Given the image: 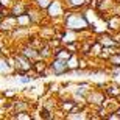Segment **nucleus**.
<instances>
[{
	"instance_id": "obj_1",
	"label": "nucleus",
	"mask_w": 120,
	"mask_h": 120,
	"mask_svg": "<svg viewBox=\"0 0 120 120\" xmlns=\"http://www.w3.org/2000/svg\"><path fill=\"white\" fill-rule=\"evenodd\" d=\"M64 25L67 30H73V31H83L86 28H89V22L84 17V14H78V13H67L66 19H64Z\"/></svg>"
},
{
	"instance_id": "obj_2",
	"label": "nucleus",
	"mask_w": 120,
	"mask_h": 120,
	"mask_svg": "<svg viewBox=\"0 0 120 120\" xmlns=\"http://www.w3.org/2000/svg\"><path fill=\"white\" fill-rule=\"evenodd\" d=\"M14 59H16V67L19 69V72L20 73H23V72L30 70V69H33V62H31L30 58H27L25 55H16L14 56Z\"/></svg>"
},
{
	"instance_id": "obj_3",
	"label": "nucleus",
	"mask_w": 120,
	"mask_h": 120,
	"mask_svg": "<svg viewBox=\"0 0 120 120\" xmlns=\"http://www.w3.org/2000/svg\"><path fill=\"white\" fill-rule=\"evenodd\" d=\"M50 67H52L53 73H56V75H62V73H66L69 70L67 61L66 59H61V58H55V61L50 64Z\"/></svg>"
},
{
	"instance_id": "obj_4",
	"label": "nucleus",
	"mask_w": 120,
	"mask_h": 120,
	"mask_svg": "<svg viewBox=\"0 0 120 120\" xmlns=\"http://www.w3.org/2000/svg\"><path fill=\"white\" fill-rule=\"evenodd\" d=\"M47 11H49L50 17H59L64 14V8H62V3L59 0H55V2H50V5L47 6Z\"/></svg>"
},
{
	"instance_id": "obj_5",
	"label": "nucleus",
	"mask_w": 120,
	"mask_h": 120,
	"mask_svg": "<svg viewBox=\"0 0 120 120\" xmlns=\"http://www.w3.org/2000/svg\"><path fill=\"white\" fill-rule=\"evenodd\" d=\"M17 27V20H16V16H9V14H6L2 20H0V30H5V31H9L13 30V28Z\"/></svg>"
},
{
	"instance_id": "obj_6",
	"label": "nucleus",
	"mask_w": 120,
	"mask_h": 120,
	"mask_svg": "<svg viewBox=\"0 0 120 120\" xmlns=\"http://www.w3.org/2000/svg\"><path fill=\"white\" fill-rule=\"evenodd\" d=\"M98 42L103 45V47H119V42L117 41H112L111 36H108V34H101L100 38H98Z\"/></svg>"
},
{
	"instance_id": "obj_7",
	"label": "nucleus",
	"mask_w": 120,
	"mask_h": 120,
	"mask_svg": "<svg viewBox=\"0 0 120 120\" xmlns=\"http://www.w3.org/2000/svg\"><path fill=\"white\" fill-rule=\"evenodd\" d=\"M16 20H17L19 27H27V25L31 23V19L28 16V13H22V14H19V16H16Z\"/></svg>"
},
{
	"instance_id": "obj_8",
	"label": "nucleus",
	"mask_w": 120,
	"mask_h": 120,
	"mask_svg": "<svg viewBox=\"0 0 120 120\" xmlns=\"http://www.w3.org/2000/svg\"><path fill=\"white\" fill-rule=\"evenodd\" d=\"M89 101L95 103V105H103V103H105V95L100 94V92H92L89 95Z\"/></svg>"
},
{
	"instance_id": "obj_9",
	"label": "nucleus",
	"mask_w": 120,
	"mask_h": 120,
	"mask_svg": "<svg viewBox=\"0 0 120 120\" xmlns=\"http://www.w3.org/2000/svg\"><path fill=\"white\" fill-rule=\"evenodd\" d=\"M76 33L78 31H73V30H67L66 34H62V42H75L76 39H78V36H76Z\"/></svg>"
},
{
	"instance_id": "obj_10",
	"label": "nucleus",
	"mask_w": 120,
	"mask_h": 120,
	"mask_svg": "<svg viewBox=\"0 0 120 120\" xmlns=\"http://www.w3.org/2000/svg\"><path fill=\"white\" fill-rule=\"evenodd\" d=\"M22 55H25L27 58H30V59H34V58H39V52H36L33 47H25V49L22 50Z\"/></svg>"
},
{
	"instance_id": "obj_11",
	"label": "nucleus",
	"mask_w": 120,
	"mask_h": 120,
	"mask_svg": "<svg viewBox=\"0 0 120 120\" xmlns=\"http://www.w3.org/2000/svg\"><path fill=\"white\" fill-rule=\"evenodd\" d=\"M67 66H69V70H76L80 67V61L76 59V56L72 53V56L67 59Z\"/></svg>"
},
{
	"instance_id": "obj_12",
	"label": "nucleus",
	"mask_w": 120,
	"mask_h": 120,
	"mask_svg": "<svg viewBox=\"0 0 120 120\" xmlns=\"http://www.w3.org/2000/svg\"><path fill=\"white\" fill-rule=\"evenodd\" d=\"M55 56H56V58H61V59H66V61H67V59L72 56V52H70V50H67V49L66 50H64V49H59L58 53H55Z\"/></svg>"
},
{
	"instance_id": "obj_13",
	"label": "nucleus",
	"mask_w": 120,
	"mask_h": 120,
	"mask_svg": "<svg viewBox=\"0 0 120 120\" xmlns=\"http://www.w3.org/2000/svg\"><path fill=\"white\" fill-rule=\"evenodd\" d=\"M8 72H11V64L6 59L0 58V73H8Z\"/></svg>"
},
{
	"instance_id": "obj_14",
	"label": "nucleus",
	"mask_w": 120,
	"mask_h": 120,
	"mask_svg": "<svg viewBox=\"0 0 120 120\" xmlns=\"http://www.w3.org/2000/svg\"><path fill=\"white\" fill-rule=\"evenodd\" d=\"M67 5H70L73 8H81V6H84L87 3V0H66Z\"/></svg>"
},
{
	"instance_id": "obj_15",
	"label": "nucleus",
	"mask_w": 120,
	"mask_h": 120,
	"mask_svg": "<svg viewBox=\"0 0 120 120\" xmlns=\"http://www.w3.org/2000/svg\"><path fill=\"white\" fill-rule=\"evenodd\" d=\"M108 25H109V28H112V30H119L120 28V17H116V16H114V17L108 22Z\"/></svg>"
},
{
	"instance_id": "obj_16",
	"label": "nucleus",
	"mask_w": 120,
	"mask_h": 120,
	"mask_svg": "<svg viewBox=\"0 0 120 120\" xmlns=\"http://www.w3.org/2000/svg\"><path fill=\"white\" fill-rule=\"evenodd\" d=\"M45 67H47V64L44 62V59H42V61H38V62H33V69H34L36 72H39V73L45 70Z\"/></svg>"
},
{
	"instance_id": "obj_17",
	"label": "nucleus",
	"mask_w": 120,
	"mask_h": 120,
	"mask_svg": "<svg viewBox=\"0 0 120 120\" xmlns=\"http://www.w3.org/2000/svg\"><path fill=\"white\" fill-rule=\"evenodd\" d=\"M61 108H62V111L70 112L72 109L75 108V101H62V103H61Z\"/></svg>"
},
{
	"instance_id": "obj_18",
	"label": "nucleus",
	"mask_w": 120,
	"mask_h": 120,
	"mask_svg": "<svg viewBox=\"0 0 120 120\" xmlns=\"http://www.w3.org/2000/svg\"><path fill=\"white\" fill-rule=\"evenodd\" d=\"M109 61H111V64L112 66H120V52L119 53H112L111 56H109Z\"/></svg>"
},
{
	"instance_id": "obj_19",
	"label": "nucleus",
	"mask_w": 120,
	"mask_h": 120,
	"mask_svg": "<svg viewBox=\"0 0 120 120\" xmlns=\"http://www.w3.org/2000/svg\"><path fill=\"white\" fill-rule=\"evenodd\" d=\"M106 92L109 95H112V97H116V95H120V87L119 86H109L106 89Z\"/></svg>"
},
{
	"instance_id": "obj_20",
	"label": "nucleus",
	"mask_w": 120,
	"mask_h": 120,
	"mask_svg": "<svg viewBox=\"0 0 120 120\" xmlns=\"http://www.w3.org/2000/svg\"><path fill=\"white\" fill-rule=\"evenodd\" d=\"M25 6L23 5H14L13 6V14L14 16H19V14H22V13H25Z\"/></svg>"
},
{
	"instance_id": "obj_21",
	"label": "nucleus",
	"mask_w": 120,
	"mask_h": 120,
	"mask_svg": "<svg viewBox=\"0 0 120 120\" xmlns=\"http://www.w3.org/2000/svg\"><path fill=\"white\" fill-rule=\"evenodd\" d=\"M50 2H52V0H36V5H38L41 9H47V6L50 5Z\"/></svg>"
},
{
	"instance_id": "obj_22",
	"label": "nucleus",
	"mask_w": 120,
	"mask_h": 120,
	"mask_svg": "<svg viewBox=\"0 0 120 120\" xmlns=\"http://www.w3.org/2000/svg\"><path fill=\"white\" fill-rule=\"evenodd\" d=\"M16 119H25V120H30V119H31V116H30V114H27V112H20V111H19V112H17V116H16Z\"/></svg>"
},
{
	"instance_id": "obj_23",
	"label": "nucleus",
	"mask_w": 120,
	"mask_h": 120,
	"mask_svg": "<svg viewBox=\"0 0 120 120\" xmlns=\"http://www.w3.org/2000/svg\"><path fill=\"white\" fill-rule=\"evenodd\" d=\"M20 81H22V83H30V78H27V76H23V78H22Z\"/></svg>"
},
{
	"instance_id": "obj_24",
	"label": "nucleus",
	"mask_w": 120,
	"mask_h": 120,
	"mask_svg": "<svg viewBox=\"0 0 120 120\" xmlns=\"http://www.w3.org/2000/svg\"><path fill=\"white\" fill-rule=\"evenodd\" d=\"M117 114H119V117H120V109H119V111H117Z\"/></svg>"
},
{
	"instance_id": "obj_25",
	"label": "nucleus",
	"mask_w": 120,
	"mask_h": 120,
	"mask_svg": "<svg viewBox=\"0 0 120 120\" xmlns=\"http://www.w3.org/2000/svg\"><path fill=\"white\" fill-rule=\"evenodd\" d=\"M0 55H2V52H0Z\"/></svg>"
}]
</instances>
